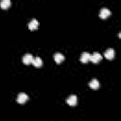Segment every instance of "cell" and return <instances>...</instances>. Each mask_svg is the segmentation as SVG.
<instances>
[{"label": "cell", "instance_id": "obj_8", "mask_svg": "<svg viewBox=\"0 0 121 121\" xmlns=\"http://www.w3.org/2000/svg\"><path fill=\"white\" fill-rule=\"evenodd\" d=\"M54 60L57 63H60L64 60V56H63V54H61L60 52H57L54 54Z\"/></svg>", "mask_w": 121, "mask_h": 121}, {"label": "cell", "instance_id": "obj_12", "mask_svg": "<svg viewBox=\"0 0 121 121\" xmlns=\"http://www.w3.org/2000/svg\"><path fill=\"white\" fill-rule=\"evenodd\" d=\"M10 0H1L0 1V7L2 9H8L10 5Z\"/></svg>", "mask_w": 121, "mask_h": 121}, {"label": "cell", "instance_id": "obj_9", "mask_svg": "<svg viewBox=\"0 0 121 121\" xmlns=\"http://www.w3.org/2000/svg\"><path fill=\"white\" fill-rule=\"evenodd\" d=\"M89 86H90L92 89H97V88L99 87V81H98L96 78H93V79L90 80Z\"/></svg>", "mask_w": 121, "mask_h": 121}, {"label": "cell", "instance_id": "obj_3", "mask_svg": "<svg viewBox=\"0 0 121 121\" xmlns=\"http://www.w3.org/2000/svg\"><path fill=\"white\" fill-rule=\"evenodd\" d=\"M27 99H28V95L26 93H20L18 95V96H17V102H19L21 104L25 103Z\"/></svg>", "mask_w": 121, "mask_h": 121}, {"label": "cell", "instance_id": "obj_7", "mask_svg": "<svg viewBox=\"0 0 121 121\" xmlns=\"http://www.w3.org/2000/svg\"><path fill=\"white\" fill-rule=\"evenodd\" d=\"M38 26H39V22L35 18H33L29 21V23H28V28L29 29L33 30V29H36Z\"/></svg>", "mask_w": 121, "mask_h": 121}, {"label": "cell", "instance_id": "obj_1", "mask_svg": "<svg viewBox=\"0 0 121 121\" xmlns=\"http://www.w3.org/2000/svg\"><path fill=\"white\" fill-rule=\"evenodd\" d=\"M114 55H115V51H114L112 48H108V49H106L105 52H104V56H105V58L108 59V60L113 59Z\"/></svg>", "mask_w": 121, "mask_h": 121}, {"label": "cell", "instance_id": "obj_5", "mask_svg": "<svg viewBox=\"0 0 121 121\" xmlns=\"http://www.w3.org/2000/svg\"><path fill=\"white\" fill-rule=\"evenodd\" d=\"M22 60H23V62L26 63V64H29V63H31L32 60H33V56H32V54L27 53V54L24 55V57L22 58Z\"/></svg>", "mask_w": 121, "mask_h": 121}, {"label": "cell", "instance_id": "obj_11", "mask_svg": "<svg viewBox=\"0 0 121 121\" xmlns=\"http://www.w3.org/2000/svg\"><path fill=\"white\" fill-rule=\"evenodd\" d=\"M90 56L91 55L88 52H83L81 54V56H80V60L82 62H87L88 60H90Z\"/></svg>", "mask_w": 121, "mask_h": 121}, {"label": "cell", "instance_id": "obj_6", "mask_svg": "<svg viewBox=\"0 0 121 121\" xmlns=\"http://www.w3.org/2000/svg\"><path fill=\"white\" fill-rule=\"evenodd\" d=\"M109 15H111V10L108 8H102L99 11V16L101 18H107Z\"/></svg>", "mask_w": 121, "mask_h": 121}, {"label": "cell", "instance_id": "obj_10", "mask_svg": "<svg viewBox=\"0 0 121 121\" xmlns=\"http://www.w3.org/2000/svg\"><path fill=\"white\" fill-rule=\"evenodd\" d=\"M32 63H33L34 66L40 67V66H42V64H43V60H42V59H41L40 57H35V58H33Z\"/></svg>", "mask_w": 121, "mask_h": 121}, {"label": "cell", "instance_id": "obj_4", "mask_svg": "<svg viewBox=\"0 0 121 121\" xmlns=\"http://www.w3.org/2000/svg\"><path fill=\"white\" fill-rule=\"evenodd\" d=\"M77 101H78V97H77L76 95H69V96L67 97V99H66V102H67L70 106L76 105V104H77Z\"/></svg>", "mask_w": 121, "mask_h": 121}, {"label": "cell", "instance_id": "obj_2", "mask_svg": "<svg viewBox=\"0 0 121 121\" xmlns=\"http://www.w3.org/2000/svg\"><path fill=\"white\" fill-rule=\"evenodd\" d=\"M101 59H102V56H101V54L100 53H98V52H94L91 56H90V60H91V61H93V62H98L99 60H101Z\"/></svg>", "mask_w": 121, "mask_h": 121}]
</instances>
